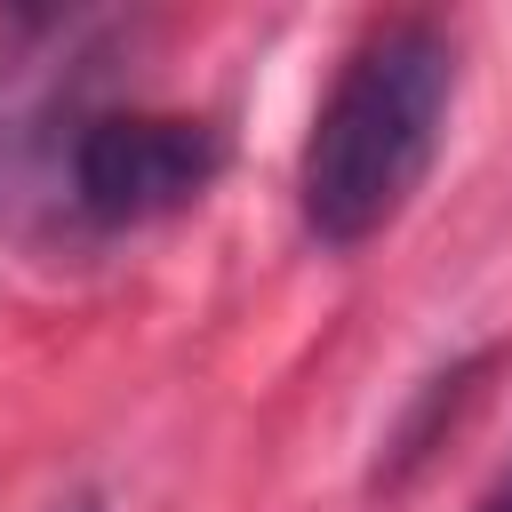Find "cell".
<instances>
[{"instance_id":"6da1fadb","label":"cell","mask_w":512,"mask_h":512,"mask_svg":"<svg viewBox=\"0 0 512 512\" xmlns=\"http://www.w3.org/2000/svg\"><path fill=\"white\" fill-rule=\"evenodd\" d=\"M456 112V40L432 16L368 24L296 152V216L320 248H368L424 192Z\"/></svg>"},{"instance_id":"7a4b0ae2","label":"cell","mask_w":512,"mask_h":512,"mask_svg":"<svg viewBox=\"0 0 512 512\" xmlns=\"http://www.w3.org/2000/svg\"><path fill=\"white\" fill-rule=\"evenodd\" d=\"M224 176V128L208 112H168V104H128V112H88L72 120L56 152L64 208L96 232H144L208 200Z\"/></svg>"},{"instance_id":"3957f363","label":"cell","mask_w":512,"mask_h":512,"mask_svg":"<svg viewBox=\"0 0 512 512\" xmlns=\"http://www.w3.org/2000/svg\"><path fill=\"white\" fill-rule=\"evenodd\" d=\"M472 512H512V472H504V480H496V488H488V496H480Z\"/></svg>"},{"instance_id":"277c9868","label":"cell","mask_w":512,"mask_h":512,"mask_svg":"<svg viewBox=\"0 0 512 512\" xmlns=\"http://www.w3.org/2000/svg\"><path fill=\"white\" fill-rule=\"evenodd\" d=\"M48 512H104L96 496H64V504H48Z\"/></svg>"}]
</instances>
